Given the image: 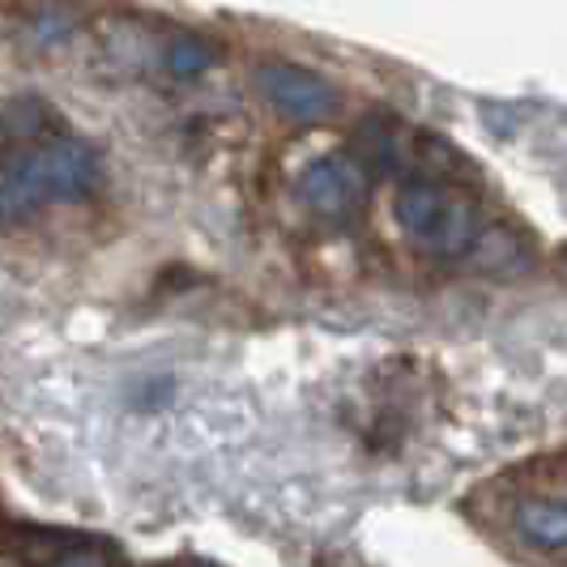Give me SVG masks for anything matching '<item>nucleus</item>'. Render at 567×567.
<instances>
[{
	"instance_id": "obj_1",
	"label": "nucleus",
	"mask_w": 567,
	"mask_h": 567,
	"mask_svg": "<svg viewBox=\"0 0 567 567\" xmlns=\"http://www.w3.org/2000/svg\"><path fill=\"white\" fill-rule=\"evenodd\" d=\"M103 184L99 150L69 128L34 145H18L0 167V223L22 218L48 200H82Z\"/></svg>"
},
{
	"instance_id": "obj_2",
	"label": "nucleus",
	"mask_w": 567,
	"mask_h": 567,
	"mask_svg": "<svg viewBox=\"0 0 567 567\" xmlns=\"http://www.w3.org/2000/svg\"><path fill=\"white\" fill-rule=\"evenodd\" d=\"M393 218L423 252L444 256V260L465 256L478 244L474 205L435 179H405L393 200Z\"/></svg>"
},
{
	"instance_id": "obj_3",
	"label": "nucleus",
	"mask_w": 567,
	"mask_h": 567,
	"mask_svg": "<svg viewBox=\"0 0 567 567\" xmlns=\"http://www.w3.org/2000/svg\"><path fill=\"white\" fill-rule=\"evenodd\" d=\"M256 85L274 112L286 120H299V124H316V120H329L338 112V90L329 85V78H320L303 64H290V60L260 64Z\"/></svg>"
},
{
	"instance_id": "obj_4",
	"label": "nucleus",
	"mask_w": 567,
	"mask_h": 567,
	"mask_svg": "<svg viewBox=\"0 0 567 567\" xmlns=\"http://www.w3.org/2000/svg\"><path fill=\"white\" fill-rule=\"evenodd\" d=\"M295 193L320 218H350L368 197V171L350 154H320L299 171Z\"/></svg>"
},
{
	"instance_id": "obj_5",
	"label": "nucleus",
	"mask_w": 567,
	"mask_h": 567,
	"mask_svg": "<svg viewBox=\"0 0 567 567\" xmlns=\"http://www.w3.org/2000/svg\"><path fill=\"white\" fill-rule=\"evenodd\" d=\"M64 128V120H60L43 99H34V94H22V99H9L4 107H0V137L13 145H34L43 142V137H52Z\"/></svg>"
},
{
	"instance_id": "obj_6",
	"label": "nucleus",
	"mask_w": 567,
	"mask_h": 567,
	"mask_svg": "<svg viewBox=\"0 0 567 567\" xmlns=\"http://www.w3.org/2000/svg\"><path fill=\"white\" fill-rule=\"evenodd\" d=\"M516 529L542 550H567V504L529 499L516 508Z\"/></svg>"
},
{
	"instance_id": "obj_7",
	"label": "nucleus",
	"mask_w": 567,
	"mask_h": 567,
	"mask_svg": "<svg viewBox=\"0 0 567 567\" xmlns=\"http://www.w3.org/2000/svg\"><path fill=\"white\" fill-rule=\"evenodd\" d=\"M27 34L34 48L43 52H60L78 39V13L64 9V4H34L27 18Z\"/></svg>"
},
{
	"instance_id": "obj_8",
	"label": "nucleus",
	"mask_w": 567,
	"mask_h": 567,
	"mask_svg": "<svg viewBox=\"0 0 567 567\" xmlns=\"http://www.w3.org/2000/svg\"><path fill=\"white\" fill-rule=\"evenodd\" d=\"M214 64V48L200 34H171L163 43V69L175 82H193Z\"/></svg>"
},
{
	"instance_id": "obj_9",
	"label": "nucleus",
	"mask_w": 567,
	"mask_h": 567,
	"mask_svg": "<svg viewBox=\"0 0 567 567\" xmlns=\"http://www.w3.org/2000/svg\"><path fill=\"white\" fill-rule=\"evenodd\" d=\"M52 567H112V559L103 550H94V546H60Z\"/></svg>"
}]
</instances>
